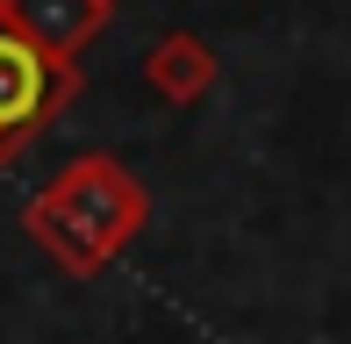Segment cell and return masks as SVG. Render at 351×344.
<instances>
[{
	"label": "cell",
	"instance_id": "cell-2",
	"mask_svg": "<svg viewBox=\"0 0 351 344\" xmlns=\"http://www.w3.org/2000/svg\"><path fill=\"white\" fill-rule=\"evenodd\" d=\"M72 101H79V58H51L14 22H0V165H14Z\"/></svg>",
	"mask_w": 351,
	"mask_h": 344
},
{
	"label": "cell",
	"instance_id": "cell-1",
	"mask_svg": "<svg viewBox=\"0 0 351 344\" xmlns=\"http://www.w3.org/2000/svg\"><path fill=\"white\" fill-rule=\"evenodd\" d=\"M151 223V194L115 151H79L58 165V180H43L22 208V230L36 237V251L65 280L108 273Z\"/></svg>",
	"mask_w": 351,
	"mask_h": 344
},
{
	"label": "cell",
	"instance_id": "cell-4",
	"mask_svg": "<svg viewBox=\"0 0 351 344\" xmlns=\"http://www.w3.org/2000/svg\"><path fill=\"white\" fill-rule=\"evenodd\" d=\"M108 14H115V8H101V0H8L0 22H14L29 43H43L51 58H79L93 36H101Z\"/></svg>",
	"mask_w": 351,
	"mask_h": 344
},
{
	"label": "cell",
	"instance_id": "cell-6",
	"mask_svg": "<svg viewBox=\"0 0 351 344\" xmlns=\"http://www.w3.org/2000/svg\"><path fill=\"white\" fill-rule=\"evenodd\" d=\"M0 8H8V0H0Z\"/></svg>",
	"mask_w": 351,
	"mask_h": 344
},
{
	"label": "cell",
	"instance_id": "cell-3",
	"mask_svg": "<svg viewBox=\"0 0 351 344\" xmlns=\"http://www.w3.org/2000/svg\"><path fill=\"white\" fill-rule=\"evenodd\" d=\"M215 72H222L215 43L194 36V29H172V36H158L151 51H143V86H151L158 101H172V108L208 101V93H215Z\"/></svg>",
	"mask_w": 351,
	"mask_h": 344
},
{
	"label": "cell",
	"instance_id": "cell-5",
	"mask_svg": "<svg viewBox=\"0 0 351 344\" xmlns=\"http://www.w3.org/2000/svg\"><path fill=\"white\" fill-rule=\"evenodd\" d=\"M101 8H115V0H101Z\"/></svg>",
	"mask_w": 351,
	"mask_h": 344
}]
</instances>
